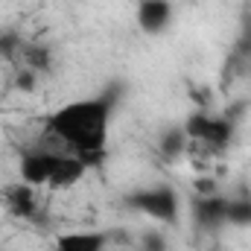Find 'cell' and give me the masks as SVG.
Here are the masks:
<instances>
[{"mask_svg": "<svg viewBox=\"0 0 251 251\" xmlns=\"http://www.w3.org/2000/svg\"><path fill=\"white\" fill-rule=\"evenodd\" d=\"M117 100H120V88H111L100 97L73 100L62 108H56L44 120V128L50 137H56L62 143L64 152L82 158L88 167H97L105 158Z\"/></svg>", "mask_w": 251, "mask_h": 251, "instance_id": "obj_1", "label": "cell"}, {"mask_svg": "<svg viewBox=\"0 0 251 251\" xmlns=\"http://www.w3.org/2000/svg\"><path fill=\"white\" fill-rule=\"evenodd\" d=\"M91 167L64 152V149H38V152H26L21 158V181L29 184V187H53V190H64V187H73L82 181V176L88 173Z\"/></svg>", "mask_w": 251, "mask_h": 251, "instance_id": "obj_2", "label": "cell"}, {"mask_svg": "<svg viewBox=\"0 0 251 251\" xmlns=\"http://www.w3.org/2000/svg\"><path fill=\"white\" fill-rule=\"evenodd\" d=\"M126 204L131 210L149 216V219H158V222H178V216H181V199L167 184L134 190V193L126 196Z\"/></svg>", "mask_w": 251, "mask_h": 251, "instance_id": "obj_3", "label": "cell"}, {"mask_svg": "<svg viewBox=\"0 0 251 251\" xmlns=\"http://www.w3.org/2000/svg\"><path fill=\"white\" fill-rule=\"evenodd\" d=\"M184 131L190 137V146H207V149H225L234 140V123L225 117H213L204 111H196L184 120Z\"/></svg>", "mask_w": 251, "mask_h": 251, "instance_id": "obj_4", "label": "cell"}, {"mask_svg": "<svg viewBox=\"0 0 251 251\" xmlns=\"http://www.w3.org/2000/svg\"><path fill=\"white\" fill-rule=\"evenodd\" d=\"M193 219L201 231H219L228 225V196L201 193L193 199Z\"/></svg>", "mask_w": 251, "mask_h": 251, "instance_id": "obj_5", "label": "cell"}, {"mask_svg": "<svg viewBox=\"0 0 251 251\" xmlns=\"http://www.w3.org/2000/svg\"><path fill=\"white\" fill-rule=\"evenodd\" d=\"M173 21V3L170 0H140L137 3V26L146 35H161Z\"/></svg>", "mask_w": 251, "mask_h": 251, "instance_id": "obj_6", "label": "cell"}, {"mask_svg": "<svg viewBox=\"0 0 251 251\" xmlns=\"http://www.w3.org/2000/svg\"><path fill=\"white\" fill-rule=\"evenodd\" d=\"M108 234L105 231H67L59 234L53 251H105Z\"/></svg>", "mask_w": 251, "mask_h": 251, "instance_id": "obj_7", "label": "cell"}, {"mask_svg": "<svg viewBox=\"0 0 251 251\" xmlns=\"http://www.w3.org/2000/svg\"><path fill=\"white\" fill-rule=\"evenodd\" d=\"M187 149H190V137H187V131H184V126L167 128L164 137H161V143H158V152H161L167 161H178Z\"/></svg>", "mask_w": 251, "mask_h": 251, "instance_id": "obj_8", "label": "cell"}, {"mask_svg": "<svg viewBox=\"0 0 251 251\" xmlns=\"http://www.w3.org/2000/svg\"><path fill=\"white\" fill-rule=\"evenodd\" d=\"M32 190L35 187H29V184H18V187H12L9 190V207L18 213V216H32L35 213V196H32Z\"/></svg>", "mask_w": 251, "mask_h": 251, "instance_id": "obj_9", "label": "cell"}, {"mask_svg": "<svg viewBox=\"0 0 251 251\" xmlns=\"http://www.w3.org/2000/svg\"><path fill=\"white\" fill-rule=\"evenodd\" d=\"M228 225H234V228H251V196L228 199Z\"/></svg>", "mask_w": 251, "mask_h": 251, "instance_id": "obj_10", "label": "cell"}, {"mask_svg": "<svg viewBox=\"0 0 251 251\" xmlns=\"http://www.w3.org/2000/svg\"><path fill=\"white\" fill-rule=\"evenodd\" d=\"M18 47H21L18 35H9V32H3V35H0V56H12Z\"/></svg>", "mask_w": 251, "mask_h": 251, "instance_id": "obj_11", "label": "cell"}]
</instances>
